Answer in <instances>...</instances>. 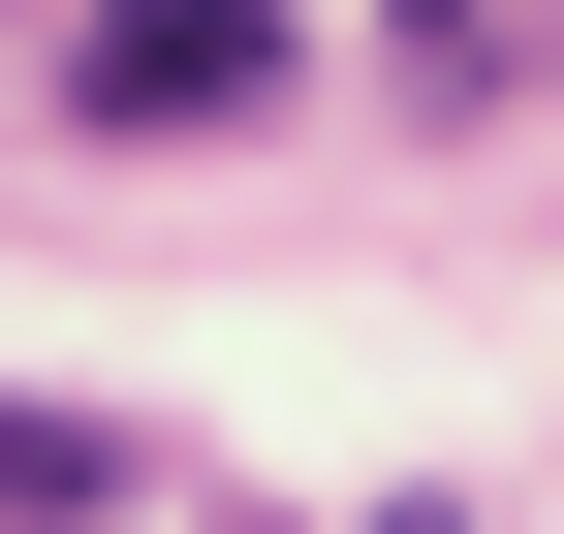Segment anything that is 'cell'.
Masks as SVG:
<instances>
[{
    "label": "cell",
    "instance_id": "6da1fadb",
    "mask_svg": "<svg viewBox=\"0 0 564 534\" xmlns=\"http://www.w3.org/2000/svg\"><path fill=\"white\" fill-rule=\"evenodd\" d=\"M63 95H95V126H251L282 32H251V0H95V32H63Z\"/></svg>",
    "mask_w": 564,
    "mask_h": 534
},
{
    "label": "cell",
    "instance_id": "7a4b0ae2",
    "mask_svg": "<svg viewBox=\"0 0 564 534\" xmlns=\"http://www.w3.org/2000/svg\"><path fill=\"white\" fill-rule=\"evenodd\" d=\"M95 472H126L95 409H0V534H63V503H95Z\"/></svg>",
    "mask_w": 564,
    "mask_h": 534
}]
</instances>
